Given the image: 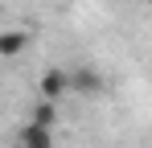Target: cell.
<instances>
[{"label":"cell","instance_id":"6da1fadb","mask_svg":"<svg viewBox=\"0 0 152 148\" xmlns=\"http://www.w3.org/2000/svg\"><path fill=\"white\" fill-rule=\"evenodd\" d=\"M66 91H70V74H66V70H45V74H41V99L58 103Z\"/></svg>","mask_w":152,"mask_h":148},{"label":"cell","instance_id":"5b68a950","mask_svg":"<svg viewBox=\"0 0 152 148\" xmlns=\"http://www.w3.org/2000/svg\"><path fill=\"white\" fill-rule=\"evenodd\" d=\"M70 86L74 91H99V74L95 70H74L70 74Z\"/></svg>","mask_w":152,"mask_h":148},{"label":"cell","instance_id":"7a4b0ae2","mask_svg":"<svg viewBox=\"0 0 152 148\" xmlns=\"http://www.w3.org/2000/svg\"><path fill=\"white\" fill-rule=\"evenodd\" d=\"M21 148H53V132L41 123H25L21 127Z\"/></svg>","mask_w":152,"mask_h":148},{"label":"cell","instance_id":"277c9868","mask_svg":"<svg viewBox=\"0 0 152 148\" xmlns=\"http://www.w3.org/2000/svg\"><path fill=\"white\" fill-rule=\"evenodd\" d=\"M25 45H29V33H21V29H12V33H0V58H17Z\"/></svg>","mask_w":152,"mask_h":148},{"label":"cell","instance_id":"3957f363","mask_svg":"<svg viewBox=\"0 0 152 148\" xmlns=\"http://www.w3.org/2000/svg\"><path fill=\"white\" fill-rule=\"evenodd\" d=\"M29 111H33V115H29V123H41V127H50V132H53V123H58V103L41 99V103H33Z\"/></svg>","mask_w":152,"mask_h":148}]
</instances>
